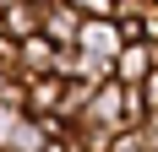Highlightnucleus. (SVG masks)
<instances>
[{"instance_id":"obj_1","label":"nucleus","mask_w":158,"mask_h":152,"mask_svg":"<svg viewBox=\"0 0 158 152\" xmlns=\"http://www.w3.org/2000/svg\"><path fill=\"white\" fill-rule=\"evenodd\" d=\"M77 49H82L87 82H109V76H114V54L126 49V38H120V27H114V16H87Z\"/></svg>"},{"instance_id":"obj_2","label":"nucleus","mask_w":158,"mask_h":152,"mask_svg":"<svg viewBox=\"0 0 158 152\" xmlns=\"http://www.w3.org/2000/svg\"><path fill=\"white\" fill-rule=\"evenodd\" d=\"M153 71H158V44L153 38H136V44H126L114 54V82H126V87H142Z\"/></svg>"},{"instance_id":"obj_3","label":"nucleus","mask_w":158,"mask_h":152,"mask_svg":"<svg viewBox=\"0 0 158 152\" xmlns=\"http://www.w3.org/2000/svg\"><path fill=\"white\" fill-rule=\"evenodd\" d=\"M82 22H87V16H82L77 6H65V0H49V6H44V27H38V33H44L55 49H77Z\"/></svg>"},{"instance_id":"obj_4","label":"nucleus","mask_w":158,"mask_h":152,"mask_svg":"<svg viewBox=\"0 0 158 152\" xmlns=\"http://www.w3.org/2000/svg\"><path fill=\"white\" fill-rule=\"evenodd\" d=\"M60 98H65V76H27V103H22V114H33V120H49V114H60Z\"/></svg>"},{"instance_id":"obj_5","label":"nucleus","mask_w":158,"mask_h":152,"mask_svg":"<svg viewBox=\"0 0 158 152\" xmlns=\"http://www.w3.org/2000/svg\"><path fill=\"white\" fill-rule=\"evenodd\" d=\"M55 60H60V49L49 44L44 33H33V38L16 44V71H22V76H49V71H55Z\"/></svg>"},{"instance_id":"obj_6","label":"nucleus","mask_w":158,"mask_h":152,"mask_svg":"<svg viewBox=\"0 0 158 152\" xmlns=\"http://www.w3.org/2000/svg\"><path fill=\"white\" fill-rule=\"evenodd\" d=\"M49 136H44V120H33V114H16L6 125V136H0V152H44Z\"/></svg>"},{"instance_id":"obj_7","label":"nucleus","mask_w":158,"mask_h":152,"mask_svg":"<svg viewBox=\"0 0 158 152\" xmlns=\"http://www.w3.org/2000/svg\"><path fill=\"white\" fill-rule=\"evenodd\" d=\"M38 27H44V6H33V0H16V6H6V11H0V33H6V38H16V44H22V38H33Z\"/></svg>"},{"instance_id":"obj_8","label":"nucleus","mask_w":158,"mask_h":152,"mask_svg":"<svg viewBox=\"0 0 158 152\" xmlns=\"http://www.w3.org/2000/svg\"><path fill=\"white\" fill-rule=\"evenodd\" d=\"M22 103H27V76L0 71V109H22Z\"/></svg>"},{"instance_id":"obj_9","label":"nucleus","mask_w":158,"mask_h":152,"mask_svg":"<svg viewBox=\"0 0 158 152\" xmlns=\"http://www.w3.org/2000/svg\"><path fill=\"white\" fill-rule=\"evenodd\" d=\"M109 152H147V141H142V130H120L109 141Z\"/></svg>"},{"instance_id":"obj_10","label":"nucleus","mask_w":158,"mask_h":152,"mask_svg":"<svg viewBox=\"0 0 158 152\" xmlns=\"http://www.w3.org/2000/svg\"><path fill=\"white\" fill-rule=\"evenodd\" d=\"M65 6H77L82 16H114V0H65Z\"/></svg>"},{"instance_id":"obj_11","label":"nucleus","mask_w":158,"mask_h":152,"mask_svg":"<svg viewBox=\"0 0 158 152\" xmlns=\"http://www.w3.org/2000/svg\"><path fill=\"white\" fill-rule=\"evenodd\" d=\"M136 130H142V141H147V152H158V109L147 114L142 125H136Z\"/></svg>"},{"instance_id":"obj_12","label":"nucleus","mask_w":158,"mask_h":152,"mask_svg":"<svg viewBox=\"0 0 158 152\" xmlns=\"http://www.w3.org/2000/svg\"><path fill=\"white\" fill-rule=\"evenodd\" d=\"M0 71H16V38L0 33Z\"/></svg>"},{"instance_id":"obj_13","label":"nucleus","mask_w":158,"mask_h":152,"mask_svg":"<svg viewBox=\"0 0 158 152\" xmlns=\"http://www.w3.org/2000/svg\"><path fill=\"white\" fill-rule=\"evenodd\" d=\"M142 98H147V109H158V71L142 82Z\"/></svg>"},{"instance_id":"obj_14","label":"nucleus","mask_w":158,"mask_h":152,"mask_svg":"<svg viewBox=\"0 0 158 152\" xmlns=\"http://www.w3.org/2000/svg\"><path fill=\"white\" fill-rule=\"evenodd\" d=\"M44 152H65V141H49V147H44Z\"/></svg>"},{"instance_id":"obj_15","label":"nucleus","mask_w":158,"mask_h":152,"mask_svg":"<svg viewBox=\"0 0 158 152\" xmlns=\"http://www.w3.org/2000/svg\"><path fill=\"white\" fill-rule=\"evenodd\" d=\"M6 6H16V0H0V11H6Z\"/></svg>"},{"instance_id":"obj_16","label":"nucleus","mask_w":158,"mask_h":152,"mask_svg":"<svg viewBox=\"0 0 158 152\" xmlns=\"http://www.w3.org/2000/svg\"><path fill=\"white\" fill-rule=\"evenodd\" d=\"M33 6H49V0H33Z\"/></svg>"}]
</instances>
